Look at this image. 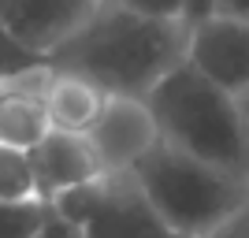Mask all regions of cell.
Segmentation results:
<instances>
[{
    "instance_id": "1",
    "label": "cell",
    "mask_w": 249,
    "mask_h": 238,
    "mask_svg": "<svg viewBox=\"0 0 249 238\" xmlns=\"http://www.w3.org/2000/svg\"><path fill=\"white\" fill-rule=\"evenodd\" d=\"M190 22L145 15L126 4L104 0L97 15L71 34L49 60L101 86L108 97H145L171 67L186 60Z\"/></svg>"
},
{
    "instance_id": "2",
    "label": "cell",
    "mask_w": 249,
    "mask_h": 238,
    "mask_svg": "<svg viewBox=\"0 0 249 238\" xmlns=\"http://www.w3.org/2000/svg\"><path fill=\"white\" fill-rule=\"evenodd\" d=\"M145 104L160 127V142L249 179V119L242 115L238 97L190 60L171 67L145 93Z\"/></svg>"
},
{
    "instance_id": "3",
    "label": "cell",
    "mask_w": 249,
    "mask_h": 238,
    "mask_svg": "<svg viewBox=\"0 0 249 238\" xmlns=\"http://www.w3.org/2000/svg\"><path fill=\"white\" fill-rule=\"evenodd\" d=\"M134 179L178 238H212L249 194V179L156 142L134 167Z\"/></svg>"
},
{
    "instance_id": "4",
    "label": "cell",
    "mask_w": 249,
    "mask_h": 238,
    "mask_svg": "<svg viewBox=\"0 0 249 238\" xmlns=\"http://www.w3.org/2000/svg\"><path fill=\"white\" fill-rule=\"evenodd\" d=\"M86 238H178L156 212L134 171H104L97 205L82 223Z\"/></svg>"
},
{
    "instance_id": "5",
    "label": "cell",
    "mask_w": 249,
    "mask_h": 238,
    "mask_svg": "<svg viewBox=\"0 0 249 238\" xmlns=\"http://www.w3.org/2000/svg\"><path fill=\"white\" fill-rule=\"evenodd\" d=\"M186 60L227 93L249 90V22L231 15H208L190 26Z\"/></svg>"
},
{
    "instance_id": "6",
    "label": "cell",
    "mask_w": 249,
    "mask_h": 238,
    "mask_svg": "<svg viewBox=\"0 0 249 238\" xmlns=\"http://www.w3.org/2000/svg\"><path fill=\"white\" fill-rule=\"evenodd\" d=\"M104 171H130L160 142V127L149 112L145 97H108L101 119L89 130Z\"/></svg>"
},
{
    "instance_id": "7",
    "label": "cell",
    "mask_w": 249,
    "mask_h": 238,
    "mask_svg": "<svg viewBox=\"0 0 249 238\" xmlns=\"http://www.w3.org/2000/svg\"><path fill=\"white\" fill-rule=\"evenodd\" d=\"M104 0H0V22L26 49L52 56L97 15Z\"/></svg>"
},
{
    "instance_id": "8",
    "label": "cell",
    "mask_w": 249,
    "mask_h": 238,
    "mask_svg": "<svg viewBox=\"0 0 249 238\" xmlns=\"http://www.w3.org/2000/svg\"><path fill=\"white\" fill-rule=\"evenodd\" d=\"M30 164H34V179H37V194L45 201H52L67 186L104 175L89 134H71V130H56V127L30 149Z\"/></svg>"
},
{
    "instance_id": "9",
    "label": "cell",
    "mask_w": 249,
    "mask_h": 238,
    "mask_svg": "<svg viewBox=\"0 0 249 238\" xmlns=\"http://www.w3.org/2000/svg\"><path fill=\"white\" fill-rule=\"evenodd\" d=\"M108 93L101 86H93L82 74L71 71H56L49 93H45V108H49V119L56 130H71V134H89L93 123L101 119Z\"/></svg>"
},
{
    "instance_id": "10",
    "label": "cell",
    "mask_w": 249,
    "mask_h": 238,
    "mask_svg": "<svg viewBox=\"0 0 249 238\" xmlns=\"http://www.w3.org/2000/svg\"><path fill=\"white\" fill-rule=\"evenodd\" d=\"M49 130H52V119L41 97L0 90V145H15V149L30 153Z\"/></svg>"
},
{
    "instance_id": "11",
    "label": "cell",
    "mask_w": 249,
    "mask_h": 238,
    "mask_svg": "<svg viewBox=\"0 0 249 238\" xmlns=\"http://www.w3.org/2000/svg\"><path fill=\"white\" fill-rule=\"evenodd\" d=\"M37 194V179L26 149L0 145V201H30Z\"/></svg>"
},
{
    "instance_id": "12",
    "label": "cell",
    "mask_w": 249,
    "mask_h": 238,
    "mask_svg": "<svg viewBox=\"0 0 249 238\" xmlns=\"http://www.w3.org/2000/svg\"><path fill=\"white\" fill-rule=\"evenodd\" d=\"M52 216V201H0V238H34Z\"/></svg>"
},
{
    "instance_id": "13",
    "label": "cell",
    "mask_w": 249,
    "mask_h": 238,
    "mask_svg": "<svg viewBox=\"0 0 249 238\" xmlns=\"http://www.w3.org/2000/svg\"><path fill=\"white\" fill-rule=\"evenodd\" d=\"M45 60H49V56L26 49V45H22L4 22H0V78L19 74V71H26V67H34V63H45Z\"/></svg>"
},
{
    "instance_id": "14",
    "label": "cell",
    "mask_w": 249,
    "mask_h": 238,
    "mask_svg": "<svg viewBox=\"0 0 249 238\" xmlns=\"http://www.w3.org/2000/svg\"><path fill=\"white\" fill-rule=\"evenodd\" d=\"M115 4H126L145 15H164V19H182V11H186V0H115Z\"/></svg>"
},
{
    "instance_id": "15",
    "label": "cell",
    "mask_w": 249,
    "mask_h": 238,
    "mask_svg": "<svg viewBox=\"0 0 249 238\" xmlns=\"http://www.w3.org/2000/svg\"><path fill=\"white\" fill-rule=\"evenodd\" d=\"M212 238H249V194H246V201L238 205V212H234Z\"/></svg>"
},
{
    "instance_id": "16",
    "label": "cell",
    "mask_w": 249,
    "mask_h": 238,
    "mask_svg": "<svg viewBox=\"0 0 249 238\" xmlns=\"http://www.w3.org/2000/svg\"><path fill=\"white\" fill-rule=\"evenodd\" d=\"M34 238H86V235H82V227H74V223H67L63 216L52 212V216L45 220V227L37 231Z\"/></svg>"
},
{
    "instance_id": "17",
    "label": "cell",
    "mask_w": 249,
    "mask_h": 238,
    "mask_svg": "<svg viewBox=\"0 0 249 238\" xmlns=\"http://www.w3.org/2000/svg\"><path fill=\"white\" fill-rule=\"evenodd\" d=\"M208 15H216V0H186V11H182V19L194 26V22L208 19Z\"/></svg>"
},
{
    "instance_id": "18",
    "label": "cell",
    "mask_w": 249,
    "mask_h": 238,
    "mask_svg": "<svg viewBox=\"0 0 249 238\" xmlns=\"http://www.w3.org/2000/svg\"><path fill=\"white\" fill-rule=\"evenodd\" d=\"M219 15H231V19H246L249 22V0H216Z\"/></svg>"
},
{
    "instance_id": "19",
    "label": "cell",
    "mask_w": 249,
    "mask_h": 238,
    "mask_svg": "<svg viewBox=\"0 0 249 238\" xmlns=\"http://www.w3.org/2000/svg\"><path fill=\"white\" fill-rule=\"evenodd\" d=\"M238 108H242V115L249 119V90H246V93H238Z\"/></svg>"
}]
</instances>
